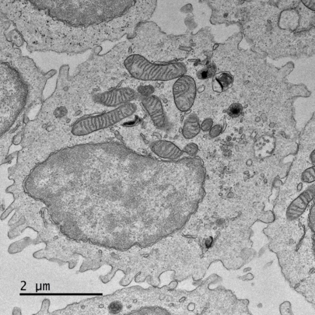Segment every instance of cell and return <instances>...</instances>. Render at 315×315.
<instances>
[{
  "mask_svg": "<svg viewBox=\"0 0 315 315\" xmlns=\"http://www.w3.org/2000/svg\"><path fill=\"white\" fill-rule=\"evenodd\" d=\"M137 109L136 105L130 102L107 112L83 117L74 123L71 131L75 135H81L105 129L132 115Z\"/></svg>",
  "mask_w": 315,
  "mask_h": 315,
  "instance_id": "cell-3",
  "label": "cell"
},
{
  "mask_svg": "<svg viewBox=\"0 0 315 315\" xmlns=\"http://www.w3.org/2000/svg\"><path fill=\"white\" fill-rule=\"evenodd\" d=\"M137 97V93L134 89L124 87L96 93L92 98L95 102L98 104L106 107L116 108L131 102Z\"/></svg>",
  "mask_w": 315,
  "mask_h": 315,
  "instance_id": "cell-5",
  "label": "cell"
},
{
  "mask_svg": "<svg viewBox=\"0 0 315 315\" xmlns=\"http://www.w3.org/2000/svg\"><path fill=\"white\" fill-rule=\"evenodd\" d=\"M109 312L116 314L119 313L122 309V305L118 301H114L111 303L109 306Z\"/></svg>",
  "mask_w": 315,
  "mask_h": 315,
  "instance_id": "cell-13",
  "label": "cell"
},
{
  "mask_svg": "<svg viewBox=\"0 0 315 315\" xmlns=\"http://www.w3.org/2000/svg\"><path fill=\"white\" fill-rule=\"evenodd\" d=\"M172 91L178 110L185 112L191 108L196 94V84L193 78L185 75L178 77L173 85Z\"/></svg>",
  "mask_w": 315,
  "mask_h": 315,
  "instance_id": "cell-4",
  "label": "cell"
},
{
  "mask_svg": "<svg viewBox=\"0 0 315 315\" xmlns=\"http://www.w3.org/2000/svg\"><path fill=\"white\" fill-rule=\"evenodd\" d=\"M139 92L143 96H147L152 94L154 89L153 87L150 86H143L140 87Z\"/></svg>",
  "mask_w": 315,
  "mask_h": 315,
  "instance_id": "cell-14",
  "label": "cell"
},
{
  "mask_svg": "<svg viewBox=\"0 0 315 315\" xmlns=\"http://www.w3.org/2000/svg\"><path fill=\"white\" fill-rule=\"evenodd\" d=\"M222 130L220 127H214L210 130L209 135L212 137H215L219 136Z\"/></svg>",
  "mask_w": 315,
  "mask_h": 315,
  "instance_id": "cell-15",
  "label": "cell"
},
{
  "mask_svg": "<svg viewBox=\"0 0 315 315\" xmlns=\"http://www.w3.org/2000/svg\"><path fill=\"white\" fill-rule=\"evenodd\" d=\"M234 78L229 72H222L217 73L213 76L212 87L213 90L218 93L224 92L231 88Z\"/></svg>",
  "mask_w": 315,
  "mask_h": 315,
  "instance_id": "cell-8",
  "label": "cell"
},
{
  "mask_svg": "<svg viewBox=\"0 0 315 315\" xmlns=\"http://www.w3.org/2000/svg\"><path fill=\"white\" fill-rule=\"evenodd\" d=\"M197 117L191 114L185 120L182 129L184 137L187 139L192 138L196 136L200 130V127Z\"/></svg>",
  "mask_w": 315,
  "mask_h": 315,
  "instance_id": "cell-9",
  "label": "cell"
},
{
  "mask_svg": "<svg viewBox=\"0 0 315 315\" xmlns=\"http://www.w3.org/2000/svg\"><path fill=\"white\" fill-rule=\"evenodd\" d=\"M141 102L155 126L159 129H164L167 120L160 99L152 94L143 96Z\"/></svg>",
  "mask_w": 315,
  "mask_h": 315,
  "instance_id": "cell-6",
  "label": "cell"
},
{
  "mask_svg": "<svg viewBox=\"0 0 315 315\" xmlns=\"http://www.w3.org/2000/svg\"><path fill=\"white\" fill-rule=\"evenodd\" d=\"M243 107L241 104L238 103L232 104L228 107L227 112L232 118L238 117L242 113Z\"/></svg>",
  "mask_w": 315,
  "mask_h": 315,
  "instance_id": "cell-11",
  "label": "cell"
},
{
  "mask_svg": "<svg viewBox=\"0 0 315 315\" xmlns=\"http://www.w3.org/2000/svg\"><path fill=\"white\" fill-rule=\"evenodd\" d=\"M198 149V147L196 144L194 143H190L185 146L184 150L188 154L193 155L197 153Z\"/></svg>",
  "mask_w": 315,
  "mask_h": 315,
  "instance_id": "cell-12",
  "label": "cell"
},
{
  "mask_svg": "<svg viewBox=\"0 0 315 315\" xmlns=\"http://www.w3.org/2000/svg\"><path fill=\"white\" fill-rule=\"evenodd\" d=\"M125 66L132 76L143 81L171 80L185 75L187 71L181 63H153L143 59H129L126 61Z\"/></svg>",
  "mask_w": 315,
  "mask_h": 315,
  "instance_id": "cell-2",
  "label": "cell"
},
{
  "mask_svg": "<svg viewBox=\"0 0 315 315\" xmlns=\"http://www.w3.org/2000/svg\"><path fill=\"white\" fill-rule=\"evenodd\" d=\"M3 67L0 75L1 129L12 125L22 110L27 100L28 85L18 72Z\"/></svg>",
  "mask_w": 315,
  "mask_h": 315,
  "instance_id": "cell-1",
  "label": "cell"
},
{
  "mask_svg": "<svg viewBox=\"0 0 315 315\" xmlns=\"http://www.w3.org/2000/svg\"><path fill=\"white\" fill-rule=\"evenodd\" d=\"M150 149L158 157L168 159H177L183 153L182 151L174 144L166 140L154 141L150 145Z\"/></svg>",
  "mask_w": 315,
  "mask_h": 315,
  "instance_id": "cell-7",
  "label": "cell"
},
{
  "mask_svg": "<svg viewBox=\"0 0 315 315\" xmlns=\"http://www.w3.org/2000/svg\"><path fill=\"white\" fill-rule=\"evenodd\" d=\"M216 71L215 66L209 65L198 70L196 73L197 76L201 80L207 79L213 76Z\"/></svg>",
  "mask_w": 315,
  "mask_h": 315,
  "instance_id": "cell-10",
  "label": "cell"
}]
</instances>
